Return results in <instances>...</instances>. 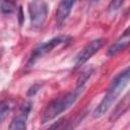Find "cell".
<instances>
[{"label": "cell", "instance_id": "6da1fadb", "mask_svg": "<svg viewBox=\"0 0 130 130\" xmlns=\"http://www.w3.org/2000/svg\"><path fill=\"white\" fill-rule=\"evenodd\" d=\"M130 79V70L129 68H126L124 71L120 72L112 81L107 93L105 94L102 102L99 104V106L95 108V110L92 113L93 118H101L106 114V112L110 109V107L113 105V103L117 100V98L122 93L124 88L127 86Z\"/></svg>", "mask_w": 130, "mask_h": 130}, {"label": "cell", "instance_id": "7a4b0ae2", "mask_svg": "<svg viewBox=\"0 0 130 130\" xmlns=\"http://www.w3.org/2000/svg\"><path fill=\"white\" fill-rule=\"evenodd\" d=\"M79 89H76L72 92H68L62 96L56 98L53 100L45 109L43 116H42V124H46L53 119H55L57 116H59L61 113L66 111L68 108H70L75 101L77 100Z\"/></svg>", "mask_w": 130, "mask_h": 130}, {"label": "cell", "instance_id": "3957f363", "mask_svg": "<svg viewBox=\"0 0 130 130\" xmlns=\"http://www.w3.org/2000/svg\"><path fill=\"white\" fill-rule=\"evenodd\" d=\"M47 4L43 0H32L29 4L30 23L35 27H40L47 17Z\"/></svg>", "mask_w": 130, "mask_h": 130}, {"label": "cell", "instance_id": "277c9868", "mask_svg": "<svg viewBox=\"0 0 130 130\" xmlns=\"http://www.w3.org/2000/svg\"><path fill=\"white\" fill-rule=\"evenodd\" d=\"M105 40L104 39H96L93 40L92 42H90L89 44H87L75 57L74 59V63H75V67H80L82 64H84L89 58H91L92 55H94L104 45Z\"/></svg>", "mask_w": 130, "mask_h": 130}, {"label": "cell", "instance_id": "5b68a950", "mask_svg": "<svg viewBox=\"0 0 130 130\" xmlns=\"http://www.w3.org/2000/svg\"><path fill=\"white\" fill-rule=\"evenodd\" d=\"M67 40V37H64V36H59V37H56V38H53L51 39L50 41L46 42V43H43L41 45H39L31 53V57H30V60H29V64H34L36 62L37 59H39L40 57L44 56L45 54L49 53L50 51H52L55 47L59 46L60 44H63L65 43Z\"/></svg>", "mask_w": 130, "mask_h": 130}, {"label": "cell", "instance_id": "8992f818", "mask_svg": "<svg viewBox=\"0 0 130 130\" xmlns=\"http://www.w3.org/2000/svg\"><path fill=\"white\" fill-rule=\"evenodd\" d=\"M31 109V103L29 102H24L19 109V113L13 118L9 125V129L11 130H24L26 128V119L28 116V113L30 112Z\"/></svg>", "mask_w": 130, "mask_h": 130}, {"label": "cell", "instance_id": "52a82bcc", "mask_svg": "<svg viewBox=\"0 0 130 130\" xmlns=\"http://www.w3.org/2000/svg\"><path fill=\"white\" fill-rule=\"evenodd\" d=\"M76 0H62L57 8L56 19L58 23H62L70 14L71 9Z\"/></svg>", "mask_w": 130, "mask_h": 130}, {"label": "cell", "instance_id": "ba28073f", "mask_svg": "<svg viewBox=\"0 0 130 130\" xmlns=\"http://www.w3.org/2000/svg\"><path fill=\"white\" fill-rule=\"evenodd\" d=\"M129 44V29H126V31L124 32V35L119 38L109 49H108V56L112 57L114 55H116L117 53H119L120 51H122L123 49H125Z\"/></svg>", "mask_w": 130, "mask_h": 130}, {"label": "cell", "instance_id": "9c48e42d", "mask_svg": "<svg viewBox=\"0 0 130 130\" xmlns=\"http://www.w3.org/2000/svg\"><path fill=\"white\" fill-rule=\"evenodd\" d=\"M128 107H129V95L126 94V96L123 99V101H121L120 104H119V105L116 107V109L114 110L113 115L111 116L110 120H113V119H114V121H115L116 119H118L121 115H123V114L125 113V111L128 109Z\"/></svg>", "mask_w": 130, "mask_h": 130}, {"label": "cell", "instance_id": "30bf717a", "mask_svg": "<svg viewBox=\"0 0 130 130\" xmlns=\"http://www.w3.org/2000/svg\"><path fill=\"white\" fill-rule=\"evenodd\" d=\"M16 6L15 3L11 0H0V13L2 14H10L15 11Z\"/></svg>", "mask_w": 130, "mask_h": 130}, {"label": "cell", "instance_id": "8fae6325", "mask_svg": "<svg viewBox=\"0 0 130 130\" xmlns=\"http://www.w3.org/2000/svg\"><path fill=\"white\" fill-rule=\"evenodd\" d=\"M91 73H92V69H91V68H87L86 70H84V71L80 74V76H79L78 79H77L76 89H79V90H80V88L83 87V84H84V83L86 82V80L89 78V76L91 75Z\"/></svg>", "mask_w": 130, "mask_h": 130}, {"label": "cell", "instance_id": "7c38bea8", "mask_svg": "<svg viewBox=\"0 0 130 130\" xmlns=\"http://www.w3.org/2000/svg\"><path fill=\"white\" fill-rule=\"evenodd\" d=\"M13 108V103L11 101H5L0 104V121H2L7 114L12 110Z\"/></svg>", "mask_w": 130, "mask_h": 130}, {"label": "cell", "instance_id": "4fadbf2b", "mask_svg": "<svg viewBox=\"0 0 130 130\" xmlns=\"http://www.w3.org/2000/svg\"><path fill=\"white\" fill-rule=\"evenodd\" d=\"M125 0H111L110 4H109V11L111 12H114V11H117L124 3Z\"/></svg>", "mask_w": 130, "mask_h": 130}, {"label": "cell", "instance_id": "5bb4252c", "mask_svg": "<svg viewBox=\"0 0 130 130\" xmlns=\"http://www.w3.org/2000/svg\"><path fill=\"white\" fill-rule=\"evenodd\" d=\"M40 88H41V85L38 84V83L31 85V86L28 88V90H27V92H26V95H27L28 98H29V96H34V95L39 91Z\"/></svg>", "mask_w": 130, "mask_h": 130}, {"label": "cell", "instance_id": "9a60e30c", "mask_svg": "<svg viewBox=\"0 0 130 130\" xmlns=\"http://www.w3.org/2000/svg\"><path fill=\"white\" fill-rule=\"evenodd\" d=\"M18 14H19V23H20V25H21V23H22V9H21V7H19V10H18Z\"/></svg>", "mask_w": 130, "mask_h": 130}, {"label": "cell", "instance_id": "2e32d148", "mask_svg": "<svg viewBox=\"0 0 130 130\" xmlns=\"http://www.w3.org/2000/svg\"><path fill=\"white\" fill-rule=\"evenodd\" d=\"M93 1H96V0H93Z\"/></svg>", "mask_w": 130, "mask_h": 130}, {"label": "cell", "instance_id": "e0dca14e", "mask_svg": "<svg viewBox=\"0 0 130 130\" xmlns=\"http://www.w3.org/2000/svg\"><path fill=\"white\" fill-rule=\"evenodd\" d=\"M0 123H1V121H0Z\"/></svg>", "mask_w": 130, "mask_h": 130}]
</instances>
